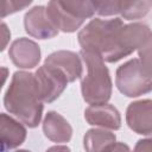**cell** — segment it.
Wrapping results in <instances>:
<instances>
[{"instance_id": "obj_1", "label": "cell", "mask_w": 152, "mask_h": 152, "mask_svg": "<svg viewBox=\"0 0 152 152\" xmlns=\"http://www.w3.org/2000/svg\"><path fill=\"white\" fill-rule=\"evenodd\" d=\"M43 103L34 74L15 71L4 96L6 110L30 128H34L42 120Z\"/></svg>"}, {"instance_id": "obj_2", "label": "cell", "mask_w": 152, "mask_h": 152, "mask_svg": "<svg viewBox=\"0 0 152 152\" xmlns=\"http://www.w3.org/2000/svg\"><path fill=\"white\" fill-rule=\"evenodd\" d=\"M86 71L81 77V93L83 100L89 104L107 103L112 96L113 83L109 70L103 58L93 51H80Z\"/></svg>"}, {"instance_id": "obj_3", "label": "cell", "mask_w": 152, "mask_h": 152, "mask_svg": "<svg viewBox=\"0 0 152 152\" xmlns=\"http://www.w3.org/2000/svg\"><path fill=\"white\" fill-rule=\"evenodd\" d=\"M124 25L125 24L120 18L91 19L78 32V43L82 50L96 52L103 61H106L114 49L118 32Z\"/></svg>"}, {"instance_id": "obj_4", "label": "cell", "mask_w": 152, "mask_h": 152, "mask_svg": "<svg viewBox=\"0 0 152 152\" xmlns=\"http://www.w3.org/2000/svg\"><path fill=\"white\" fill-rule=\"evenodd\" d=\"M46 11L51 21L59 31L71 33L78 30L86 19L91 18L96 13V7L95 2L89 0H57L48 2Z\"/></svg>"}, {"instance_id": "obj_5", "label": "cell", "mask_w": 152, "mask_h": 152, "mask_svg": "<svg viewBox=\"0 0 152 152\" xmlns=\"http://www.w3.org/2000/svg\"><path fill=\"white\" fill-rule=\"evenodd\" d=\"M115 84L119 91L127 97H138L152 91V77L139 58L129 59L116 69Z\"/></svg>"}, {"instance_id": "obj_6", "label": "cell", "mask_w": 152, "mask_h": 152, "mask_svg": "<svg viewBox=\"0 0 152 152\" xmlns=\"http://www.w3.org/2000/svg\"><path fill=\"white\" fill-rule=\"evenodd\" d=\"M152 42V30L142 23H132L124 25L118 32L115 45L106 59L108 63H115L134 51H139Z\"/></svg>"}, {"instance_id": "obj_7", "label": "cell", "mask_w": 152, "mask_h": 152, "mask_svg": "<svg viewBox=\"0 0 152 152\" xmlns=\"http://www.w3.org/2000/svg\"><path fill=\"white\" fill-rule=\"evenodd\" d=\"M36 82L43 102L51 103L57 100L66 88L69 81L57 68L43 64L34 72Z\"/></svg>"}, {"instance_id": "obj_8", "label": "cell", "mask_w": 152, "mask_h": 152, "mask_svg": "<svg viewBox=\"0 0 152 152\" xmlns=\"http://www.w3.org/2000/svg\"><path fill=\"white\" fill-rule=\"evenodd\" d=\"M24 27L28 36L37 39H50L58 34L59 30L51 21L46 6H34L24 15Z\"/></svg>"}, {"instance_id": "obj_9", "label": "cell", "mask_w": 152, "mask_h": 152, "mask_svg": "<svg viewBox=\"0 0 152 152\" xmlns=\"http://www.w3.org/2000/svg\"><path fill=\"white\" fill-rule=\"evenodd\" d=\"M127 126L137 134L152 137V100H138L126 109Z\"/></svg>"}, {"instance_id": "obj_10", "label": "cell", "mask_w": 152, "mask_h": 152, "mask_svg": "<svg viewBox=\"0 0 152 152\" xmlns=\"http://www.w3.org/2000/svg\"><path fill=\"white\" fill-rule=\"evenodd\" d=\"M40 55L39 45L26 37L15 39L8 49V57L12 63L20 69L36 68L40 62Z\"/></svg>"}, {"instance_id": "obj_11", "label": "cell", "mask_w": 152, "mask_h": 152, "mask_svg": "<svg viewBox=\"0 0 152 152\" xmlns=\"http://www.w3.org/2000/svg\"><path fill=\"white\" fill-rule=\"evenodd\" d=\"M44 64L57 68L61 70L68 78L69 83L75 82L77 78H81L83 75V62L80 53L69 50H59L50 53Z\"/></svg>"}, {"instance_id": "obj_12", "label": "cell", "mask_w": 152, "mask_h": 152, "mask_svg": "<svg viewBox=\"0 0 152 152\" xmlns=\"http://www.w3.org/2000/svg\"><path fill=\"white\" fill-rule=\"evenodd\" d=\"M84 119L91 126L118 131L121 127L120 112L110 103L90 104L84 110Z\"/></svg>"}, {"instance_id": "obj_13", "label": "cell", "mask_w": 152, "mask_h": 152, "mask_svg": "<svg viewBox=\"0 0 152 152\" xmlns=\"http://www.w3.org/2000/svg\"><path fill=\"white\" fill-rule=\"evenodd\" d=\"M25 126L6 113L0 114V137H1V152L19 147L26 139Z\"/></svg>"}, {"instance_id": "obj_14", "label": "cell", "mask_w": 152, "mask_h": 152, "mask_svg": "<svg viewBox=\"0 0 152 152\" xmlns=\"http://www.w3.org/2000/svg\"><path fill=\"white\" fill-rule=\"evenodd\" d=\"M44 135L53 142H68L72 137V127L59 113L49 110L43 120Z\"/></svg>"}, {"instance_id": "obj_15", "label": "cell", "mask_w": 152, "mask_h": 152, "mask_svg": "<svg viewBox=\"0 0 152 152\" xmlns=\"http://www.w3.org/2000/svg\"><path fill=\"white\" fill-rule=\"evenodd\" d=\"M115 142V134L104 128H90L83 137L86 152H107Z\"/></svg>"}, {"instance_id": "obj_16", "label": "cell", "mask_w": 152, "mask_h": 152, "mask_svg": "<svg viewBox=\"0 0 152 152\" xmlns=\"http://www.w3.org/2000/svg\"><path fill=\"white\" fill-rule=\"evenodd\" d=\"M151 7V1H121L119 14L126 20H135L145 17Z\"/></svg>"}, {"instance_id": "obj_17", "label": "cell", "mask_w": 152, "mask_h": 152, "mask_svg": "<svg viewBox=\"0 0 152 152\" xmlns=\"http://www.w3.org/2000/svg\"><path fill=\"white\" fill-rule=\"evenodd\" d=\"M31 0L27 1H18V0H10V1H2V10H1V18H5L8 14H12L14 12L21 11L28 5H31Z\"/></svg>"}, {"instance_id": "obj_18", "label": "cell", "mask_w": 152, "mask_h": 152, "mask_svg": "<svg viewBox=\"0 0 152 152\" xmlns=\"http://www.w3.org/2000/svg\"><path fill=\"white\" fill-rule=\"evenodd\" d=\"M139 61L147 74L152 77V42L138 51Z\"/></svg>"}, {"instance_id": "obj_19", "label": "cell", "mask_w": 152, "mask_h": 152, "mask_svg": "<svg viewBox=\"0 0 152 152\" xmlns=\"http://www.w3.org/2000/svg\"><path fill=\"white\" fill-rule=\"evenodd\" d=\"M133 152H152V138L138 140L133 148Z\"/></svg>"}, {"instance_id": "obj_20", "label": "cell", "mask_w": 152, "mask_h": 152, "mask_svg": "<svg viewBox=\"0 0 152 152\" xmlns=\"http://www.w3.org/2000/svg\"><path fill=\"white\" fill-rule=\"evenodd\" d=\"M107 152H131V150L127 144L119 141V142H115Z\"/></svg>"}, {"instance_id": "obj_21", "label": "cell", "mask_w": 152, "mask_h": 152, "mask_svg": "<svg viewBox=\"0 0 152 152\" xmlns=\"http://www.w3.org/2000/svg\"><path fill=\"white\" fill-rule=\"evenodd\" d=\"M45 152H71V150L65 145H55L49 147Z\"/></svg>"}, {"instance_id": "obj_22", "label": "cell", "mask_w": 152, "mask_h": 152, "mask_svg": "<svg viewBox=\"0 0 152 152\" xmlns=\"http://www.w3.org/2000/svg\"><path fill=\"white\" fill-rule=\"evenodd\" d=\"M15 152H31V151H28V150H18Z\"/></svg>"}]
</instances>
